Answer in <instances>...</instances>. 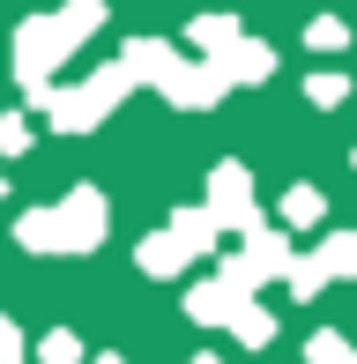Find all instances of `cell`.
I'll return each instance as SVG.
<instances>
[{"label": "cell", "mask_w": 357, "mask_h": 364, "mask_svg": "<svg viewBox=\"0 0 357 364\" xmlns=\"http://www.w3.org/2000/svg\"><path fill=\"white\" fill-rule=\"evenodd\" d=\"M290 268V253H283V238H253L246 253L223 268V283H238V290H261V283H275V275Z\"/></svg>", "instance_id": "6da1fadb"}, {"label": "cell", "mask_w": 357, "mask_h": 364, "mask_svg": "<svg viewBox=\"0 0 357 364\" xmlns=\"http://www.w3.org/2000/svg\"><path fill=\"white\" fill-rule=\"evenodd\" d=\"M246 171H238V164H223V171H216V186H208V223H238V230H246L253 223V201H246Z\"/></svg>", "instance_id": "7a4b0ae2"}, {"label": "cell", "mask_w": 357, "mask_h": 364, "mask_svg": "<svg viewBox=\"0 0 357 364\" xmlns=\"http://www.w3.org/2000/svg\"><path fill=\"white\" fill-rule=\"evenodd\" d=\"M97 230H105V201H97V193H75V201L60 208V245L82 253V245H97Z\"/></svg>", "instance_id": "3957f363"}, {"label": "cell", "mask_w": 357, "mask_h": 364, "mask_svg": "<svg viewBox=\"0 0 357 364\" xmlns=\"http://www.w3.org/2000/svg\"><path fill=\"white\" fill-rule=\"evenodd\" d=\"M238 305H246V290H238V283H201V290L186 297V312H193L201 327H231Z\"/></svg>", "instance_id": "277c9868"}, {"label": "cell", "mask_w": 357, "mask_h": 364, "mask_svg": "<svg viewBox=\"0 0 357 364\" xmlns=\"http://www.w3.org/2000/svg\"><path fill=\"white\" fill-rule=\"evenodd\" d=\"M171 238L186 245V253H208V238H216V223H208V208H178V223H171Z\"/></svg>", "instance_id": "5b68a950"}, {"label": "cell", "mask_w": 357, "mask_h": 364, "mask_svg": "<svg viewBox=\"0 0 357 364\" xmlns=\"http://www.w3.org/2000/svg\"><path fill=\"white\" fill-rule=\"evenodd\" d=\"M231 327H238V342H246V350H268V342H275V320L253 305V297L238 305V320H231Z\"/></svg>", "instance_id": "8992f818"}, {"label": "cell", "mask_w": 357, "mask_h": 364, "mask_svg": "<svg viewBox=\"0 0 357 364\" xmlns=\"http://www.w3.org/2000/svg\"><path fill=\"white\" fill-rule=\"evenodd\" d=\"M313 260H320V275H328V283H335V275H357V238H328Z\"/></svg>", "instance_id": "52a82bcc"}, {"label": "cell", "mask_w": 357, "mask_h": 364, "mask_svg": "<svg viewBox=\"0 0 357 364\" xmlns=\"http://www.w3.org/2000/svg\"><path fill=\"white\" fill-rule=\"evenodd\" d=\"M305 364H357V350H350L343 335H335V327H320V335L305 342Z\"/></svg>", "instance_id": "ba28073f"}, {"label": "cell", "mask_w": 357, "mask_h": 364, "mask_svg": "<svg viewBox=\"0 0 357 364\" xmlns=\"http://www.w3.org/2000/svg\"><path fill=\"white\" fill-rule=\"evenodd\" d=\"M178 260H186L178 238H149V245H142V268H149V275H178Z\"/></svg>", "instance_id": "9c48e42d"}, {"label": "cell", "mask_w": 357, "mask_h": 364, "mask_svg": "<svg viewBox=\"0 0 357 364\" xmlns=\"http://www.w3.org/2000/svg\"><path fill=\"white\" fill-rule=\"evenodd\" d=\"M38 357H45V364H82V342H75L68 327H53V335L38 342Z\"/></svg>", "instance_id": "30bf717a"}, {"label": "cell", "mask_w": 357, "mask_h": 364, "mask_svg": "<svg viewBox=\"0 0 357 364\" xmlns=\"http://www.w3.org/2000/svg\"><path fill=\"white\" fill-rule=\"evenodd\" d=\"M283 216H290V223H320V193H313V186H290V193H283Z\"/></svg>", "instance_id": "8fae6325"}, {"label": "cell", "mask_w": 357, "mask_h": 364, "mask_svg": "<svg viewBox=\"0 0 357 364\" xmlns=\"http://www.w3.org/2000/svg\"><path fill=\"white\" fill-rule=\"evenodd\" d=\"M0 364H23V335H15V320H0Z\"/></svg>", "instance_id": "7c38bea8"}, {"label": "cell", "mask_w": 357, "mask_h": 364, "mask_svg": "<svg viewBox=\"0 0 357 364\" xmlns=\"http://www.w3.org/2000/svg\"><path fill=\"white\" fill-rule=\"evenodd\" d=\"M90 364H127V357H90Z\"/></svg>", "instance_id": "4fadbf2b"}, {"label": "cell", "mask_w": 357, "mask_h": 364, "mask_svg": "<svg viewBox=\"0 0 357 364\" xmlns=\"http://www.w3.org/2000/svg\"><path fill=\"white\" fill-rule=\"evenodd\" d=\"M193 364H223V357H193Z\"/></svg>", "instance_id": "5bb4252c"}]
</instances>
